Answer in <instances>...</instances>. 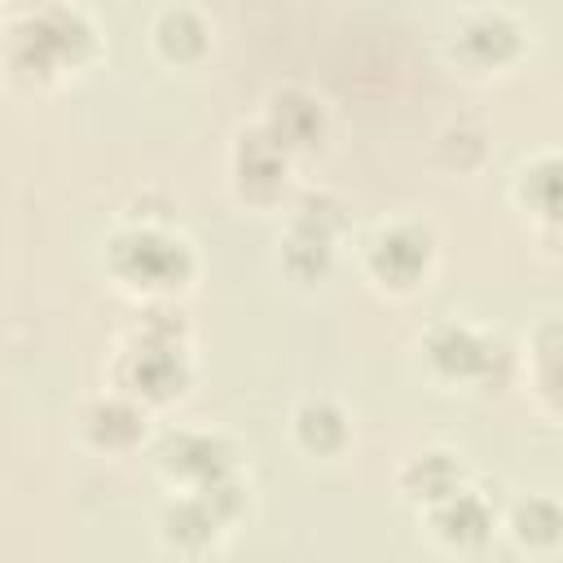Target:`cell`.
I'll list each match as a JSON object with an SVG mask.
<instances>
[{
	"label": "cell",
	"mask_w": 563,
	"mask_h": 563,
	"mask_svg": "<svg viewBox=\"0 0 563 563\" xmlns=\"http://www.w3.org/2000/svg\"><path fill=\"white\" fill-rule=\"evenodd\" d=\"M431 523H435V537L444 545H457V550H475L493 532L488 506L475 493H466V488H453L449 497L431 501Z\"/></svg>",
	"instance_id": "cell-7"
},
{
	"label": "cell",
	"mask_w": 563,
	"mask_h": 563,
	"mask_svg": "<svg viewBox=\"0 0 563 563\" xmlns=\"http://www.w3.org/2000/svg\"><path fill=\"white\" fill-rule=\"evenodd\" d=\"M515 541L519 545H554L559 541V510L545 497H532L515 510Z\"/></svg>",
	"instance_id": "cell-17"
},
{
	"label": "cell",
	"mask_w": 563,
	"mask_h": 563,
	"mask_svg": "<svg viewBox=\"0 0 563 563\" xmlns=\"http://www.w3.org/2000/svg\"><path fill=\"white\" fill-rule=\"evenodd\" d=\"M427 260H431V233L418 224H391L369 246V268L387 286H413L427 273Z\"/></svg>",
	"instance_id": "cell-4"
},
{
	"label": "cell",
	"mask_w": 563,
	"mask_h": 563,
	"mask_svg": "<svg viewBox=\"0 0 563 563\" xmlns=\"http://www.w3.org/2000/svg\"><path fill=\"white\" fill-rule=\"evenodd\" d=\"M295 435L308 453H339L347 440V418L330 400H308L295 413Z\"/></svg>",
	"instance_id": "cell-13"
},
{
	"label": "cell",
	"mask_w": 563,
	"mask_h": 563,
	"mask_svg": "<svg viewBox=\"0 0 563 563\" xmlns=\"http://www.w3.org/2000/svg\"><path fill=\"white\" fill-rule=\"evenodd\" d=\"M268 132L282 150H299V145H312L321 136V106L317 97L299 92V88H286L273 97V110H268Z\"/></svg>",
	"instance_id": "cell-11"
},
{
	"label": "cell",
	"mask_w": 563,
	"mask_h": 563,
	"mask_svg": "<svg viewBox=\"0 0 563 563\" xmlns=\"http://www.w3.org/2000/svg\"><path fill=\"white\" fill-rule=\"evenodd\" d=\"M400 488H405L413 501H427V506H431V501L449 497L453 488H462V471L453 466L449 453H418V457L405 466Z\"/></svg>",
	"instance_id": "cell-12"
},
{
	"label": "cell",
	"mask_w": 563,
	"mask_h": 563,
	"mask_svg": "<svg viewBox=\"0 0 563 563\" xmlns=\"http://www.w3.org/2000/svg\"><path fill=\"white\" fill-rule=\"evenodd\" d=\"M158 466L194 488H207L224 475H233V449L216 435H202V431H180V435H167L158 444Z\"/></svg>",
	"instance_id": "cell-3"
},
{
	"label": "cell",
	"mask_w": 563,
	"mask_h": 563,
	"mask_svg": "<svg viewBox=\"0 0 563 563\" xmlns=\"http://www.w3.org/2000/svg\"><path fill=\"white\" fill-rule=\"evenodd\" d=\"M457 48L471 66H501L519 48V26L506 13H475L457 31Z\"/></svg>",
	"instance_id": "cell-10"
},
{
	"label": "cell",
	"mask_w": 563,
	"mask_h": 563,
	"mask_svg": "<svg viewBox=\"0 0 563 563\" xmlns=\"http://www.w3.org/2000/svg\"><path fill=\"white\" fill-rule=\"evenodd\" d=\"M88 53H92V26L75 9H57V4L22 18L9 35V66L40 79L84 62Z\"/></svg>",
	"instance_id": "cell-1"
},
{
	"label": "cell",
	"mask_w": 563,
	"mask_h": 563,
	"mask_svg": "<svg viewBox=\"0 0 563 563\" xmlns=\"http://www.w3.org/2000/svg\"><path fill=\"white\" fill-rule=\"evenodd\" d=\"M154 35H158L163 57H172V62H189V57H198V53L207 48V26H202L198 13H189V9H167V13L158 18Z\"/></svg>",
	"instance_id": "cell-14"
},
{
	"label": "cell",
	"mask_w": 563,
	"mask_h": 563,
	"mask_svg": "<svg viewBox=\"0 0 563 563\" xmlns=\"http://www.w3.org/2000/svg\"><path fill=\"white\" fill-rule=\"evenodd\" d=\"M84 422H88V435L106 449H128L141 435V413L128 400H101L88 409Z\"/></svg>",
	"instance_id": "cell-15"
},
{
	"label": "cell",
	"mask_w": 563,
	"mask_h": 563,
	"mask_svg": "<svg viewBox=\"0 0 563 563\" xmlns=\"http://www.w3.org/2000/svg\"><path fill=\"white\" fill-rule=\"evenodd\" d=\"M110 268L136 290H172L189 277V246L158 229H128L110 242Z\"/></svg>",
	"instance_id": "cell-2"
},
{
	"label": "cell",
	"mask_w": 563,
	"mask_h": 563,
	"mask_svg": "<svg viewBox=\"0 0 563 563\" xmlns=\"http://www.w3.org/2000/svg\"><path fill=\"white\" fill-rule=\"evenodd\" d=\"M224 523H229V519L211 506V497H207L202 488H194V497H180V501H172V506L163 510V541L194 554V550H207V545L220 537Z\"/></svg>",
	"instance_id": "cell-8"
},
{
	"label": "cell",
	"mask_w": 563,
	"mask_h": 563,
	"mask_svg": "<svg viewBox=\"0 0 563 563\" xmlns=\"http://www.w3.org/2000/svg\"><path fill=\"white\" fill-rule=\"evenodd\" d=\"M238 185L251 194V198H268L282 189L286 180V150L273 141L268 128H255L238 141Z\"/></svg>",
	"instance_id": "cell-9"
},
{
	"label": "cell",
	"mask_w": 563,
	"mask_h": 563,
	"mask_svg": "<svg viewBox=\"0 0 563 563\" xmlns=\"http://www.w3.org/2000/svg\"><path fill=\"white\" fill-rule=\"evenodd\" d=\"M286 268L295 277H321L330 268V238L308 224H295L286 238Z\"/></svg>",
	"instance_id": "cell-16"
},
{
	"label": "cell",
	"mask_w": 563,
	"mask_h": 563,
	"mask_svg": "<svg viewBox=\"0 0 563 563\" xmlns=\"http://www.w3.org/2000/svg\"><path fill=\"white\" fill-rule=\"evenodd\" d=\"M435 369H444L449 378H493V361L501 347H493L484 334L466 330V325H440L427 343Z\"/></svg>",
	"instance_id": "cell-6"
},
{
	"label": "cell",
	"mask_w": 563,
	"mask_h": 563,
	"mask_svg": "<svg viewBox=\"0 0 563 563\" xmlns=\"http://www.w3.org/2000/svg\"><path fill=\"white\" fill-rule=\"evenodd\" d=\"M123 383L145 396V400H167L185 387V361L176 352V343H158V339H141V347H132L123 356Z\"/></svg>",
	"instance_id": "cell-5"
}]
</instances>
